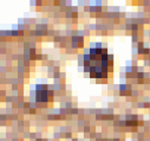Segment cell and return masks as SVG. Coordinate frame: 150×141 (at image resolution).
<instances>
[{"label": "cell", "instance_id": "1", "mask_svg": "<svg viewBox=\"0 0 150 141\" xmlns=\"http://www.w3.org/2000/svg\"><path fill=\"white\" fill-rule=\"evenodd\" d=\"M47 100V91L45 85H38L37 87V101L45 102Z\"/></svg>", "mask_w": 150, "mask_h": 141}]
</instances>
